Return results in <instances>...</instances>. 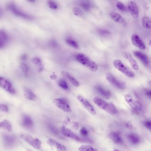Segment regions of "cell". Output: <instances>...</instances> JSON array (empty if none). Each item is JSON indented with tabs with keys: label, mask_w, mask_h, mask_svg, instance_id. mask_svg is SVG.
I'll use <instances>...</instances> for the list:
<instances>
[{
	"label": "cell",
	"mask_w": 151,
	"mask_h": 151,
	"mask_svg": "<svg viewBox=\"0 0 151 151\" xmlns=\"http://www.w3.org/2000/svg\"><path fill=\"white\" fill-rule=\"evenodd\" d=\"M93 101L98 107L111 114L117 113V110L115 106L112 103H108L98 97H95Z\"/></svg>",
	"instance_id": "6da1fadb"
},
{
	"label": "cell",
	"mask_w": 151,
	"mask_h": 151,
	"mask_svg": "<svg viewBox=\"0 0 151 151\" xmlns=\"http://www.w3.org/2000/svg\"><path fill=\"white\" fill-rule=\"evenodd\" d=\"M76 59L78 62L89 68L92 71L95 72L98 69L97 64L83 54H77L76 56Z\"/></svg>",
	"instance_id": "7a4b0ae2"
},
{
	"label": "cell",
	"mask_w": 151,
	"mask_h": 151,
	"mask_svg": "<svg viewBox=\"0 0 151 151\" xmlns=\"http://www.w3.org/2000/svg\"><path fill=\"white\" fill-rule=\"evenodd\" d=\"M115 67L124 75L130 78H133L134 76V73L124 65L119 60H116L113 62Z\"/></svg>",
	"instance_id": "3957f363"
},
{
	"label": "cell",
	"mask_w": 151,
	"mask_h": 151,
	"mask_svg": "<svg viewBox=\"0 0 151 151\" xmlns=\"http://www.w3.org/2000/svg\"><path fill=\"white\" fill-rule=\"evenodd\" d=\"M20 137L35 149H38L41 147V141L38 139L34 138L29 134H21Z\"/></svg>",
	"instance_id": "277c9868"
},
{
	"label": "cell",
	"mask_w": 151,
	"mask_h": 151,
	"mask_svg": "<svg viewBox=\"0 0 151 151\" xmlns=\"http://www.w3.org/2000/svg\"><path fill=\"white\" fill-rule=\"evenodd\" d=\"M55 104L60 109L66 112H70L71 109L67 101L63 98H58L54 100Z\"/></svg>",
	"instance_id": "5b68a950"
},
{
	"label": "cell",
	"mask_w": 151,
	"mask_h": 151,
	"mask_svg": "<svg viewBox=\"0 0 151 151\" xmlns=\"http://www.w3.org/2000/svg\"><path fill=\"white\" fill-rule=\"evenodd\" d=\"M124 98L127 103L133 109L136 110L142 109V106L137 101L134 100L132 96L129 94L125 95Z\"/></svg>",
	"instance_id": "8992f818"
},
{
	"label": "cell",
	"mask_w": 151,
	"mask_h": 151,
	"mask_svg": "<svg viewBox=\"0 0 151 151\" xmlns=\"http://www.w3.org/2000/svg\"><path fill=\"white\" fill-rule=\"evenodd\" d=\"M78 101L92 115H94L96 114V111L94 107L84 97L81 95L77 97Z\"/></svg>",
	"instance_id": "52a82bcc"
},
{
	"label": "cell",
	"mask_w": 151,
	"mask_h": 151,
	"mask_svg": "<svg viewBox=\"0 0 151 151\" xmlns=\"http://www.w3.org/2000/svg\"><path fill=\"white\" fill-rule=\"evenodd\" d=\"M106 78L109 82L118 88L123 89L125 87L124 84L118 80L112 74H107Z\"/></svg>",
	"instance_id": "ba28073f"
},
{
	"label": "cell",
	"mask_w": 151,
	"mask_h": 151,
	"mask_svg": "<svg viewBox=\"0 0 151 151\" xmlns=\"http://www.w3.org/2000/svg\"><path fill=\"white\" fill-rule=\"evenodd\" d=\"M132 44L141 50H144L146 47L139 35L136 34H132L131 37Z\"/></svg>",
	"instance_id": "9c48e42d"
},
{
	"label": "cell",
	"mask_w": 151,
	"mask_h": 151,
	"mask_svg": "<svg viewBox=\"0 0 151 151\" xmlns=\"http://www.w3.org/2000/svg\"><path fill=\"white\" fill-rule=\"evenodd\" d=\"M0 86L6 91L12 94L15 93V91L11 83L3 78L0 77Z\"/></svg>",
	"instance_id": "30bf717a"
},
{
	"label": "cell",
	"mask_w": 151,
	"mask_h": 151,
	"mask_svg": "<svg viewBox=\"0 0 151 151\" xmlns=\"http://www.w3.org/2000/svg\"><path fill=\"white\" fill-rule=\"evenodd\" d=\"M61 132L62 134L65 136L70 137L76 141H84L83 139L68 129L63 127L61 129Z\"/></svg>",
	"instance_id": "8fae6325"
},
{
	"label": "cell",
	"mask_w": 151,
	"mask_h": 151,
	"mask_svg": "<svg viewBox=\"0 0 151 151\" xmlns=\"http://www.w3.org/2000/svg\"><path fill=\"white\" fill-rule=\"evenodd\" d=\"M122 55L124 58L128 60L133 69L136 70L139 69V66L137 62L130 53L124 52H122Z\"/></svg>",
	"instance_id": "7c38bea8"
},
{
	"label": "cell",
	"mask_w": 151,
	"mask_h": 151,
	"mask_svg": "<svg viewBox=\"0 0 151 151\" xmlns=\"http://www.w3.org/2000/svg\"><path fill=\"white\" fill-rule=\"evenodd\" d=\"M127 7L133 17L134 18H137L139 15V11L136 4L133 1H130L128 3Z\"/></svg>",
	"instance_id": "4fadbf2b"
},
{
	"label": "cell",
	"mask_w": 151,
	"mask_h": 151,
	"mask_svg": "<svg viewBox=\"0 0 151 151\" xmlns=\"http://www.w3.org/2000/svg\"><path fill=\"white\" fill-rule=\"evenodd\" d=\"M47 142L50 146L55 147L57 151H66L65 147L63 145L53 139H49L47 141Z\"/></svg>",
	"instance_id": "5bb4252c"
},
{
	"label": "cell",
	"mask_w": 151,
	"mask_h": 151,
	"mask_svg": "<svg viewBox=\"0 0 151 151\" xmlns=\"http://www.w3.org/2000/svg\"><path fill=\"white\" fill-rule=\"evenodd\" d=\"M134 54L137 58L139 60L144 64L146 65L149 62L147 56L143 53L138 51H134Z\"/></svg>",
	"instance_id": "9a60e30c"
},
{
	"label": "cell",
	"mask_w": 151,
	"mask_h": 151,
	"mask_svg": "<svg viewBox=\"0 0 151 151\" xmlns=\"http://www.w3.org/2000/svg\"><path fill=\"white\" fill-rule=\"evenodd\" d=\"M95 89L98 93L104 97L108 99L110 97L111 94L109 90L99 86H96Z\"/></svg>",
	"instance_id": "2e32d148"
},
{
	"label": "cell",
	"mask_w": 151,
	"mask_h": 151,
	"mask_svg": "<svg viewBox=\"0 0 151 151\" xmlns=\"http://www.w3.org/2000/svg\"><path fill=\"white\" fill-rule=\"evenodd\" d=\"M22 123L24 127L27 128H30L33 126L32 120L27 115H24L23 116Z\"/></svg>",
	"instance_id": "e0dca14e"
},
{
	"label": "cell",
	"mask_w": 151,
	"mask_h": 151,
	"mask_svg": "<svg viewBox=\"0 0 151 151\" xmlns=\"http://www.w3.org/2000/svg\"><path fill=\"white\" fill-rule=\"evenodd\" d=\"M109 138L114 143L117 144H122L123 141L117 133L112 132L110 133L109 134Z\"/></svg>",
	"instance_id": "ac0fdd59"
},
{
	"label": "cell",
	"mask_w": 151,
	"mask_h": 151,
	"mask_svg": "<svg viewBox=\"0 0 151 151\" xmlns=\"http://www.w3.org/2000/svg\"><path fill=\"white\" fill-rule=\"evenodd\" d=\"M24 95L28 100L33 101L36 99V96L34 93L29 89L25 88L24 89Z\"/></svg>",
	"instance_id": "d6986e66"
},
{
	"label": "cell",
	"mask_w": 151,
	"mask_h": 151,
	"mask_svg": "<svg viewBox=\"0 0 151 151\" xmlns=\"http://www.w3.org/2000/svg\"><path fill=\"white\" fill-rule=\"evenodd\" d=\"M62 74L64 76L66 77L70 82L75 87H78L79 85L78 82L73 77L71 76L68 72L63 71Z\"/></svg>",
	"instance_id": "ffe728a7"
},
{
	"label": "cell",
	"mask_w": 151,
	"mask_h": 151,
	"mask_svg": "<svg viewBox=\"0 0 151 151\" xmlns=\"http://www.w3.org/2000/svg\"><path fill=\"white\" fill-rule=\"evenodd\" d=\"M127 138L130 142L134 144H137L139 143L140 139L137 134L131 133L127 135Z\"/></svg>",
	"instance_id": "44dd1931"
},
{
	"label": "cell",
	"mask_w": 151,
	"mask_h": 151,
	"mask_svg": "<svg viewBox=\"0 0 151 151\" xmlns=\"http://www.w3.org/2000/svg\"><path fill=\"white\" fill-rule=\"evenodd\" d=\"M111 18L115 22L121 23L124 21L122 16L120 14L116 13H112L110 14Z\"/></svg>",
	"instance_id": "7402d4cb"
},
{
	"label": "cell",
	"mask_w": 151,
	"mask_h": 151,
	"mask_svg": "<svg viewBox=\"0 0 151 151\" xmlns=\"http://www.w3.org/2000/svg\"><path fill=\"white\" fill-rule=\"evenodd\" d=\"M143 27L147 29L151 30V19L147 17H143L142 20Z\"/></svg>",
	"instance_id": "603a6c76"
},
{
	"label": "cell",
	"mask_w": 151,
	"mask_h": 151,
	"mask_svg": "<svg viewBox=\"0 0 151 151\" xmlns=\"http://www.w3.org/2000/svg\"><path fill=\"white\" fill-rule=\"evenodd\" d=\"M33 63L37 68L38 71L40 72L43 70V66L41 60L38 58L35 57L32 59Z\"/></svg>",
	"instance_id": "cb8c5ba5"
},
{
	"label": "cell",
	"mask_w": 151,
	"mask_h": 151,
	"mask_svg": "<svg viewBox=\"0 0 151 151\" xmlns=\"http://www.w3.org/2000/svg\"><path fill=\"white\" fill-rule=\"evenodd\" d=\"M0 127L9 132L11 131L12 130L11 124L9 121L6 120H4L1 122Z\"/></svg>",
	"instance_id": "d4e9b609"
},
{
	"label": "cell",
	"mask_w": 151,
	"mask_h": 151,
	"mask_svg": "<svg viewBox=\"0 0 151 151\" xmlns=\"http://www.w3.org/2000/svg\"><path fill=\"white\" fill-rule=\"evenodd\" d=\"M7 40V37L4 31L0 32V47H3Z\"/></svg>",
	"instance_id": "484cf974"
},
{
	"label": "cell",
	"mask_w": 151,
	"mask_h": 151,
	"mask_svg": "<svg viewBox=\"0 0 151 151\" xmlns=\"http://www.w3.org/2000/svg\"><path fill=\"white\" fill-rule=\"evenodd\" d=\"M80 151H98L89 145H82L79 148Z\"/></svg>",
	"instance_id": "4316f807"
},
{
	"label": "cell",
	"mask_w": 151,
	"mask_h": 151,
	"mask_svg": "<svg viewBox=\"0 0 151 151\" xmlns=\"http://www.w3.org/2000/svg\"><path fill=\"white\" fill-rule=\"evenodd\" d=\"M57 84L58 85L63 89L65 90L68 89V86L66 81L63 79H59L58 82Z\"/></svg>",
	"instance_id": "83f0119b"
},
{
	"label": "cell",
	"mask_w": 151,
	"mask_h": 151,
	"mask_svg": "<svg viewBox=\"0 0 151 151\" xmlns=\"http://www.w3.org/2000/svg\"><path fill=\"white\" fill-rule=\"evenodd\" d=\"M65 41L68 45L75 49H78L79 47L77 42L73 40L66 39H65Z\"/></svg>",
	"instance_id": "f1b7e54d"
},
{
	"label": "cell",
	"mask_w": 151,
	"mask_h": 151,
	"mask_svg": "<svg viewBox=\"0 0 151 151\" xmlns=\"http://www.w3.org/2000/svg\"><path fill=\"white\" fill-rule=\"evenodd\" d=\"M73 13L76 16H81L83 14V12L81 9L77 7H75L73 9Z\"/></svg>",
	"instance_id": "f546056e"
},
{
	"label": "cell",
	"mask_w": 151,
	"mask_h": 151,
	"mask_svg": "<svg viewBox=\"0 0 151 151\" xmlns=\"http://www.w3.org/2000/svg\"><path fill=\"white\" fill-rule=\"evenodd\" d=\"M117 8L119 10L121 11H124L125 10V7L124 4L121 2H118L116 4Z\"/></svg>",
	"instance_id": "4dcf8cb0"
},
{
	"label": "cell",
	"mask_w": 151,
	"mask_h": 151,
	"mask_svg": "<svg viewBox=\"0 0 151 151\" xmlns=\"http://www.w3.org/2000/svg\"><path fill=\"white\" fill-rule=\"evenodd\" d=\"M48 5L49 7L51 9H56L58 7L57 4L52 1L50 0L48 2Z\"/></svg>",
	"instance_id": "1f68e13d"
},
{
	"label": "cell",
	"mask_w": 151,
	"mask_h": 151,
	"mask_svg": "<svg viewBox=\"0 0 151 151\" xmlns=\"http://www.w3.org/2000/svg\"><path fill=\"white\" fill-rule=\"evenodd\" d=\"M20 68L22 71L24 73H27L28 70V67L25 63H22L20 65Z\"/></svg>",
	"instance_id": "d6a6232c"
},
{
	"label": "cell",
	"mask_w": 151,
	"mask_h": 151,
	"mask_svg": "<svg viewBox=\"0 0 151 151\" xmlns=\"http://www.w3.org/2000/svg\"><path fill=\"white\" fill-rule=\"evenodd\" d=\"M80 133L82 136L84 137L87 136L88 134L87 130L84 127L81 129Z\"/></svg>",
	"instance_id": "836d02e7"
},
{
	"label": "cell",
	"mask_w": 151,
	"mask_h": 151,
	"mask_svg": "<svg viewBox=\"0 0 151 151\" xmlns=\"http://www.w3.org/2000/svg\"><path fill=\"white\" fill-rule=\"evenodd\" d=\"M81 6L86 10H88L90 8V5L88 3L83 2L81 4Z\"/></svg>",
	"instance_id": "e575fe53"
},
{
	"label": "cell",
	"mask_w": 151,
	"mask_h": 151,
	"mask_svg": "<svg viewBox=\"0 0 151 151\" xmlns=\"http://www.w3.org/2000/svg\"><path fill=\"white\" fill-rule=\"evenodd\" d=\"M0 109L1 111L4 112H7L8 111L7 106L4 104H0Z\"/></svg>",
	"instance_id": "d590c367"
},
{
	"label": "cell",
	"mask_w": 151,
	"mask_h": 151,
	"mask_svg": "<svg viewBox=\"0 0 151 151\" xmlns=\"http://www.w3.org/2000/svg\"><path fill=\"white\" fill-rule=\"evenodd\" d=\"M145 127L151 131V121H147L144 123Z\"/></svg>",
	"instance_id": "8d00e7d4"
},
{
	"label": "cell",
	"mask_w": 151,
	"mask_h": 151,
	"mask_svg": "<svg viewBox=\"0 0 151 151\" xmlns=\"http://www.w3.org/2000/svg\"><path fill=\"white\" fill-rule=\"evenodd\" d=\"M78 124L76 122H73L72 123V127L73 129L76 130L78 128Z\"/></svg>",
	"instance_id": "74e56055"
},
{
	"label": "cell",
	"mask_w": 151,
	"mask_h": 151,
	"mask_svg": "<svg viewBox=\"0 0 151 151\" xmlns=\"http://www.w3.org/2000/svg\"><path fill=\"white\" fill-rule=\"evenodd\" d=\"M145 94L148 98L151 99V90H148L145 92Z\"/></svg>",
	"instance_id": "f35d334b"
},
{
	"label": "cell",
	"mask_w": 151,
	"mask_h": 151,
	"mask_svg": "<svg viewBox=\"0 0 151 151\" xmlns=\"http://www.w3.org/2000/svg\"><path fill=\"white\" fill-rule=\"evenodd\" d=\"M50 77L52 79H55L56 78L57 76L55 74H53L50 76Z\"/></svg>",
	"instance_id": "ab89813d"
},
{
	"label": "cell",
	"mask_w": 151,
	"mask_h": 151,
	"mask_svg": "<svg viewBox=\"0 0 151 151\" xmlns=\"http://www.w3.org/2000/svg\"><path fill=\"white\" fill-rule=\"evenodd\" d=\"M126 126L127 128H131L132 127V125L130 122H128Z\"/></svg>",
	"instance_id": "60d3db41"
},
{
	"label": "cell",
	"mask_w": 151,
	"mask_h": 151,
	"mask_svg": "<svg viewBox=\"0 0 151 151\" xmlns=\"http://www.w3.org/2000/svg\"><path fill=\"white\" fill-rule=\"evenodd\" d=\"M149 83L150 86H151V81H149Z\"/></svg>",
	"instance_id": "b9f144b4"
},
{
	"label": "cell",
	"mask_w": 151,
	"mask_h": 151,
	"mask_svg": "<svg viewBox=\"0 0 151 151\" xmlns=\"http://www.w3.org/2000/svg\"><path fill=\"white\" fill-rule=\"evenodd\" d=\"M149 44L150 46H151V40L149 41Z\"/></svg>",
	"instance_id": "7bdbcfd3"
},
{
	"label": "cell",
	"mask_w": 151,
	"mask_h": 151,
	"mask_svg": "<svg viewBox=\"0 0 151 151\" xmlns=\"http://www.w3.org/2000/svg\"><path fill=\"white\" fill-rule=\"evenodd\" d=\"M114 151H119V150H114Z\"/></svg>",
	"instance_id": "ee69618b"
}]
</instances>
